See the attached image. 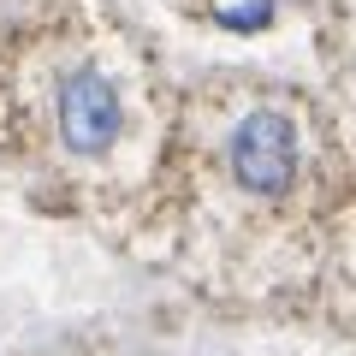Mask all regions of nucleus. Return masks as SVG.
<instances>
[{
  "label": "nucleus",
  "instance_id": "3",
  "mask_svg": "<svg viewBox=\"0 0 356 356\" xmlns=\"http://www.w3.org/2000/svg\"><path fill=\"white\" fill-rule=\"evenodd\" d=\"M226 24H267V0H255V6H238V13H226Z\"/></svg>",
  "mask_w": 356,
  "mask_h": 356
},
{
  "label": "nucleus",
  "instance_id": "2",
  "mask_svg": "<svg viewBox=\"0 0 356 356\" xmlns=\"http://www.w3.org/2000/svg\"><path fill=\"white\" fill-rule=\"evenodd\" d=\"M119 89L107 83L95 65H77L72 77L60 83V143L83 161L107 154L119 143Z\"/></svg>",
  "mask_w": 356,
  "mask_h": 356
},
{
  "label": "nucleus",
  "instance_id": "1",
  "mask_svg": "<svg viewBox=\"0 0 356 356\" xmlns=\"http://www.w3.org/2000/svg\"><path fill=\"white\" fill-rule=\"evenodd\" d=\"M297 125L280 113V107H255L232 125V143H226V166L250 196H285L297 184Z\"/></svg>",
  "mask_w": 356,
  "mask_h": 356
}]
</instances>
